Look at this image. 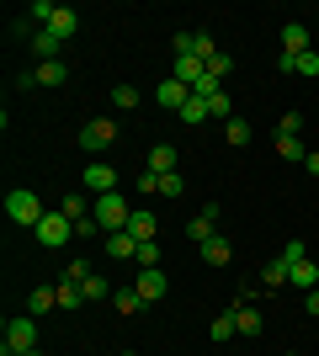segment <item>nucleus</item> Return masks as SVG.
<instances>
[{
	"label": "nucleus",
	"instance_id": "1",
	"mask_svg": "<svg viewBox=\"0 0 319 356\" xmlns=\"http://www.w3.org/2000/svg\"><path fill=\"white\" fill-rule=\"evenodd\" d=\"M32 16H38V22L59 38V43H69V38L80 32V11H75V6H48V0H32Z\"/></svg>",
	"mask_w": 319,
	"mask_h": 356
},
{
	"label": "nucleus",
	"instance_id": "2",
	"mask_svg": "<svg viewBox=\"0 0 319 356\" xmlns=\"http://www.w3.org/2000/svg\"><path fill=\"white\" fill-rule=\"evenodd\" d=\"M6 213H11V223H22V229H38V223L48 218L43 197L32 192V186H16V192H6Z\"/></svg>",
	"mask_w": 319,
	"mask_h": 356
},
{
	"label": "nucleus",
	"instance_id": "3",
	"mask_svg": "<svg viewBox=\"0 0 319 356\" xmlns=\"http://www.w3.org/2000/svg\"><path fill=\"white\" fill-rule=\"evenodd\" d=\"M91 218L101 223V234H117V229H128L133 208H128V197H122V192H106V197H96V213H91Z\"/></svg>",
	"mask_w": 319,
	"mask_h": 356
},
{
	"label": "nucleus",
	"instance_id": "4",
	"mask_svg": "<svg viewBox=\"0 0 319 356\" xmlns=\"http://www.w3.org/2000/svg\"><path fill=\"white\" fill-rule=\"evenodd\" d=\"M6 351L22 356V351H38V319L22 314V319H6Z\"/></svg>",
	"mask_w": 319,
	"mask_h": 356
},
{
	"label": "nucleus",
	"instance_id": "5",
	"mask_svg": "<svg viewBox=\"0 0 319 356\" xmlns=\"http://www.w3.org/2000/svg\"><path fill=\"white\" fill-rule=\"evenodd\" d=\"M32 234H38V245H43V250H59V245H69V239H75V223L64 218V213H48Z\"/></svg>",
	"mask_w": 319,
	"mask_h": 356
},
{
	"label": "nucleus",
	"instance_id": "6",
	"mask_svg": "<svg viewBox=\"0 0 319 356\" xmlns=\"http://www.w3.org/2000/svg\"><path fill=\"white\" fill-rule=\"evenodd\" d=\"M117 144V122L112 118H91L85 128H80V149H91V154H101V149Z\"/></svg>",
	"mask_w": 319,
	"mask_h": 356
},
{
	"label": "nucleus",
	"instance_id": "7",
	"mask_svg": "<svg viewBox=\"0 0 319 356\" xmlns=\"http://www.w3.org/2000/svg\"><path fill=\"white\" fill-rule=\"evenodd\" d=\"M80 186L96 192V197H106V192H117V170H112L106 160H91V165H85V176H80Z\"/></svg>",
	"mask_w": 319,
	"mask_h": 356
},
{
	"label": "nucleus",
	"instance_id": "8",
	"mask_svg": "<svg viewBox=\"0 0 319 356\" xmlns=\"http://www.w3.org/2000/svg\"><path fill=\"white\" fill-rule=\"evenodd\" d=\"M133 287H138V298H144V303H160V298L170 293V277H165L160 266H154V271H138V277H133Z\"/></svg>",
	"mask_w": 319,
	"mask_h": 356
},
{
	"label": "nucleus",
	"instance_id": "9",
	"mask_svg": "<svg viewBox=\"0 0 319 356\" xmlns=\"http://www.w3.org/2000/svg\"><path fill=\"white\" fill-rule=\"evenodd\" d=\"M288 287H298V293H314L319 287V266L309 261V255L304 261H288Z\"/></svg>",
	"mask_w": 319,
	"mask_h": 356
},
{
	"label": "nucleus",
	"instance_id": "10",
	"mask_svg": "<svg viewBox=\"0 0 319 356\" xmlns=\"http://www.w3.org/2000/svg\"><path fill=\"white\" fill-rule=\"evenodd\" d=\"M154 102H160V106H170V112H181V106L192 102V86H181V80L170 74V80H160V90H154Z\"/></svg>",
	"mask_w": 319,
	"mask_h": 356
},
{
	"label": "nucleus",
	"instance_id": "11",
	"mask_svg": "<svg viewBox=\"0 0 319 356\" xmlns=\"http://www.w3.org/2000/svg\"><path fill=\"white\" fill-rule=\"evenodd\" d=\"M282 54H288V59L309 54V27L304 22H282Z\"/></svg>",
	"mask_w": 319,
	"mask_h": 356
},
{
	"label": "nucleus",
	"instance_id": "12",
	"mask_svg": "<svg viewBox=\"0 0 319 356\" xmlns=\"http://www.w3.org/2000/svg\"><path fill=\"white\" fill-rule=\"evenodd\" d=\"M154 229H160V218H154L149 208H133V218H128V234H133L138 245H149V239H154Z\"/></svg>",
	"mask_w": 319,
	"mask_h": 356
},
{
	"label": "nucleus",
	"instance_id": "13",
	"mask_svg": "<svg viewBox=\"0 0 319 356\" xmlns=\"http://www.w3.org/2000/svg\"><path fill=\"white\" fill-rule=\"evenodd\" d=\"M149 170H154V176L181 170V160H176V144H154V149H149Z\"/></svg>",
	"mask_w": 319,
	"mask_h": 356
},
{
	"label": "nucleus",
	"instance_id": "14",
	"mask_svg": "<svg viewBox=\"0 0 319 356\" xmlns=\"http://www.w3.org/2000/svg\"><path fill=\"white\" fill-rule=\"evenodd\" d=\"M106 255H112V261H133V255H138V239L128 234V229H117V234H106Z\"/></svg>",
	"mask_w": 319,
	"mask_h": 356
},
{
	"label": "nucleus",
	"instance_id": "15",
	"mask_svg": "<svg viewBox=\"0 0 319 356\" xmlns=\"http://www.w3.org/2000/svg\"><path fill=\"white\" fill-rule=\"evenodd\" d=\"M59 38H54V32H48V27H38V32H32V54H38V64H48V59H59Z\"/></svg>",
	"mask_w": 319,
	"mask_h": 356
},
{
	"label": "nucleus",
	"instance_id": "16",
	"mask_svg": "<svg viewBox=\"0 0 319 356\" xmlns=\"http://www.w3.org/2000/svg\"><path fill=\"white\" fill-rule=\"evenodd\" d=\"M202 261H208V266H229V261H234V245H229L224 234H213L208 245H202Z\"/></svg>",
	"mask_w": 319,
	"mask_h": 356
},
{
	"label": "nucleus",
	"instance_id": "17",
	"mask_svg": "<svg viewBox=\"0 0 319 356\" xmlns=\"http://www.w3.org/2000/svg\"><path fill=\"white\" fill-rule=\"evenodd\" d=\"M54 309H59V287H32L27 314H54Z\"/></svg>",
	"mask_w": 319,
	"mask_h": 356
},
{
	"label": "nucleus",
	"instance_id": "18",
	"mask_svg": "<svg viewBox=\"0 0 319 356\" xmlns=\"http://www.w3.org/2000/svg\"><path fill=\"white\" fill-rule=\"evenodd\" d=\"M32 74H38V86H64V80H69V64H64V59H48V64H38Z\"/></svg>",
	"mask_w": 319,
	"mask_h": 356
},
{
	"label": "nucleus",
	"instance_id": "19",
	"mask_svg": "<svg viewBox=\"0 0 319 356\" xmlns=\"http://www.w3.org/2000/svg\"><path fill=\"white\" fill-rule=\"evenodd\" d=\"M213 234H218V218H208V213H197V218L186 223V239H197V245H208Z\"/></svg>",
	"mask_w": 319,
	"mask_h": 356
},
{
	"label": "nucleus",
	"instance_id": "20",
	"mask_svg": "<svg viewBox=\"0 0 319 356\" xmlns=\"http://www.w3.org/2000/svg\"><path fill=\"white\" fill-rule=\"evenodd\" d=\"M80 293H85V303H101V298H112V287H106V277H101V271H91V277L80 282Z\"/></svg>",
	"mask_w": 319,
	"mask_h": 356
},
{
	"label": "nucleus",
	"instance_id": "21",
	"mask_svg": "<svg viewBox=\"0 0 319 356\" xmlns=\"http://www.w3.org/2000/svg\"><path fill=\"white\" fill-rule=\"evenodd\" d=\"M261 282H266V293H277V287H288V261H282V255H277L272 266L261 271Z\"/></svg>",
	"mask_w": 319,
	"mask_h": 356
},
{
	"label": "nucleus",
	"instance_id": "22",
	"mask_svg": "<svg viewBox=\"0 0 319 356\" xmlns=\"http://www.w3.org/2000/svg\"><path fill=\"white\" fill-rule=\"evenodd\" d=\"M277 154H282V160H309V144H304V138L277 134Z\"/></svg>",
	"mask_w": 319,
	"mask_h": 356
},
{
	"label": "nucleus",
	"instance_id": "23",
	"mask_svg": "<svg viewBox=\"0 0 319 356\" xmlns=\"http://www.w3.org/2000/svg\"><path fill=\"white\" fill-rule=\"evenodd\" d=\"M64 218H69V223H80V218H91V202H85V192H75V197H64Z\"/></svg>",
	"mask_w": 319,
	"mask_h": 356
},
{
	"label": "nucleus",
	"instance_id": "24",
	"mask_svg": "<svg viewBox=\"0 0 319 356\" xmlns=\"http://www.w3.org/2000/svg\"><path fill=\"white\" fill-rule=\"evenodd\" d=\"M208 118H213V112H208V102H202V96H192V102L181 106V122H186V128H197V122H208Z\"/></svg>",
	"mask_w": 319,
	"mask_h": 356
},
{
	"label": "nucleus",
	"instance_id": "25",
	"mask_svg": "<svg viewBox=\"0 0 319 356\" xmlns=\"http://www.w3.org/2000/svg\"><path fill=\"white\" fill-rule=\"evenodd\" d=\"M224 144H234V149L250 144V122H245V118H229L224 122Z\"/></svg>",
	"mask_w": 319,
	"mask_h": 356
},
{
	"label": "nucleus",
	"instance_id": "26",
	"mask_svg": "<svg viewBox=\"0 0 319 356\" xmlns=\"http://www.w3.org/2000/svg\"><path fill=\"white\" fill-rule=\"evenodd\" d=\"M234 325H240V335H256V330H261V309L240 303V309H234Z\"/></svg>",
	"mask_w": 319,
	"mask_h": 356
},
{
	"label": "nucleus",
	"instance_id": "27",
	"mask_svg": "<svg viewBox=\"0 0 319 356\" xmlns=\"http://www.w3.org/2000/svg\"><path fill=\"white\" fill-rule=\"evenodd\" d=\"M112 303H117V314H138V309H144L138 287H122V293H112Z\"/></svg>",
	"mask_w": 319,
	"mask_h": 356
},
{
	"label": "nucleus",
	"instance_id": "28",
	"mask_svg": "<svg viewBox=\"0 0 319 356\" xmlns=\"http://www.w3.org/2000/svg\"><path fill=\"white\" fill-rule=\"evenodd\" d=\"M176 80H181V86H197L202 80V59H176Z\"/></svg>",
	"mask_w": 319,
	"mask_h": 356
},
{
	"label": "nucleus",
	"instance_id": "29",
	"mask_svg": "<svg viewBox=\"0 0 319 356\" xmlns=\"http://www.w3.org/2000/svg\"><path fill=\"white\" fill-rule=\"evenodd\" d=\"M208 335H213V341H218V346H224L229 335H240V325H234V314H218V319H213V330H208Z\"/></svg>",
	"mask_w": 319,
	"mask_h": 356
},
{
	"label": "nucleus",
	"instance_id": "30",
	"mask_svg": "<svg viewBox=\"0 0 319 356\" xmlns=\"http://www.w3.org/2000/svg\"><path fill=\"white\" fill-rule=\"evenodd\" d=\"M112 106H117V112H133V106H138V90L133 86H112Z\"/></svg>",
	"mask_w": 319,
	"mask_h": 356
},
{
	"label": "nucleus",
	"instance_id": "31",
	"mask_svg": "<svg viewBox=\"0 0 319 356\" xmlns=\"http://www.w3.org/2000/svg\"><path fill=\"white\" fill-rule=\"evenodd\" d=\"M80 303H85L80 282H59V309H80Z\"/></svg>",
	"mask_w": 319,
	"mask_h": 356
},
{
	"label": "nucleus",
	"instance_id": "32",
	"mask_svg": "<svg viewBox=\"0 0 319 356\" xmlns=\"http://www.w3.org/2000/svg\"><path fill=\"white\" fill-rule=\"evenodd\" d=\"M277 134H288V138H304V112H282Z\"/></svg>",
	"mask_w": 319,
	"mask_h": 356
},
{
	"label": "nucleus",
	"instance_id": "33",
	"mask_svg": "<svg viewBox=\"0 0 319 356\" xmlns=\"http://www.w3.org/2000/svg\"><path fill=\"white\" fill-rule=\"evenodd\" d=\"M133 261H138V271H154V266H160V245H154V239H149V245H138Z\"/></svg>",
	"mask_w": 319,
	"mask_h": 356
},
{
	"label": "nucleus",
	"instance_id": "34",
	"mask_svg": "<svg viewBox=\"0 0 319 356\" xmlns=\"http://www.w3.org/2000/svg\"><path fill=\"white\" fill-rule=\"evenodd\" d=\"M208 112H213V118H234V102H229V90H218V96H208Z\"/></svg>",
	"mask_w": 319,
	"mask_h": 356
},
{
	"label": "nucleus",
	"instance_id": "35",
	"mask_svg": "<svg viewBox=\"0 0 319 356\" xmlns=\"http://www.w3.org/2000/svg\"><path fill=\"white\" fill-rule=\"evenodd\" d=\"M181 192H186L181 170H170V176H160V197H181Z\"/></svg>",
	"mask_w": 319,
	"mask_h": 356
},
{
	"label": "nucleus",
	"instance_id": "36",
	"mask_svg": "<svg viewBox=\"0 0 319 356\" xmlns=\"http://www.w3.org/2000/svg\"><path fill=\"white\" fill-rule=\"evenodd\" d=\"M202 70H208V74H218V80H224V74L234 70V59H229V54H213V59L202 64Z\"/></svg>",
	"mask_w": 319,
	"mask_h": 356
},
{
	"label": "nucleus",
	"instance_id": "37",
	"mask_svg": "<svg viewBox=\"0 0 319 356\" xmlns=\"http://www.w3.org/2000/svg\"><path fill=\"white\" fill-rule=\"evenodd\" d=\"M85 277H91V261H69L64 266V282H85Z\"/></svg>",
	"mask_w": 319,
	"mask_h": 356
},
{
	"label": "nucleus",
	"instance_id": "38",
	"mask_svg": "<svg viewBox=\"0 0 319 356\" xmlns=\"http://www.w3.org/2000/svg\"><path fill=\"white\" fill-rule=\"evenodd\" d=\"M213 54H224V48H218V43H213V38H208V32H197V59H202V64H208V59H213Z\"/></svg>",
	"mask_w": 319,
	"mask_h": 356
},
{
	"label": "nucleus",
	"instance_id": "39",
	"mask_svg": "<svg viewBox=\"0 0 319 356\" xmlns=\"http://www.w3.org/2000/svg\"><path fill=\"white\" fill-rule=\"evenodd\" d=\"M96 234H101V223H96V218H80L75 223V239H96Z\"/></svg>",
	"mask_w": 319,
	"mask_h": 356
},
{
	"label": "nucleus",
	"instance_id": "40",
	"mask_svg": "<svg viewBox=\"0 0 319 356\" xmlns=\"http://www.w3.org/2000/svg\"><path fill=\"white\" fill-rule=\"evenodd\" d=\"M304 255H309V250L298 245V239H288V245H282V261H304Z\"/></svg>",
	"mask_w": 319,
	"mask_h": 356
},
{
	"label": "nucleus",
	"instance_id": "41",
	"mask_svg": "<svg viewBox=\"0 0 319 356\" xmlns=\"http://www.w3.org/2000/svg\"><path fill=\"white\" fill-rule=\"evenodd\" d=\"M304 165H309V176H319V149H309V160H304Z\"/></svg>",
	"mask_w": 319,
	"mask_h": 356
},
{
	"label": "nucleus",
	"instance_id": "42",
	"mask_svg": "<svg viewBox=\"0 0 319 356\" xmlns=\"http://www.w3.org/2000/svg\"><path fill=\"white\" fill-rule=\"evenodd\" d=\"M309 298V314H319V287H314V293H304Z\"/></svg>",
	"mask_w": 319,
	"mask_h": 356
},
{
	"label": "nucleus",
	"instance_id": "43",
	"mask_svg": "<svg viewBox=\"0 0 319 356\" xmlns=\"http://www.w3.org/2000/svg\"><path fill=\"white\" fill-rule=\"evenodd\" d=\"M22 356H43V351H22Z\"/></svg>",
	"mask_w": 319,
	"mask_h": 356
},
{
	"label": "nucleus",
	"instance_id": "44",
	"mask_svg": "<svg viewBox=\"0 0 319 356\" xmlns=\"http://www.w3.org/2000/svg\"><path fill=\"white\" fill-rule=\"evenodd\" d=\"M122 356H133V351H122Z\"/></svg>",
	"mask_w": 319,
	"mask_h": 356
},
{
	"label": "nucleus",
	"instance_id": "45",
	"mask_svg": "<svg viewBox=\"0 0 319 356\" xmlns=\"http://www.w3.org/2000/svg\"><path fill=\"white\" fill-rule=\"evenodd\" d=\"M6 356H11V351H6Z\"/></svg>",
	"mask_w": 319,
	"mask_h": 356
}]
</instances>
